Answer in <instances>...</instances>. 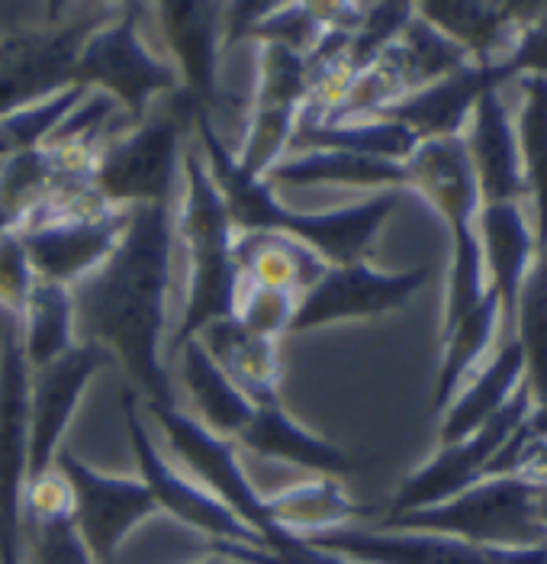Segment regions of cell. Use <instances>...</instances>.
<instances>
[{
	"label": "cell",
	"mask_w": 547,
	"mask_h": 564,
	"mask_svg": "<svg viewBox=\"0 0 547 564\" xmlns=\"http://www.w3.org/2000/svg\"><path fill=\"white\" fill-rule=\"evenodd\" d=\"M36 281L40 278L30 264L20 232H0V310L7 319H20Z\"/></svg>",
	"instance_id": "60d3db41"
},
{
	"label": "cell",
	"mask_w": 547,
	"mask_h": 564,
	"mask_svg": "<svg viewBox=\"0 0 547 564\" xmlns=\"http://www.w3.org/2000/svg\"><path fill=\"white\" fill-rule=\"evenodd\" d=\"M490 87H505V78L500 75L496 65H463L458 72L431 82L422 90L406 94L403 100L390 104L380 120H393L400 127L413 132L419 142L428 139H455L463 135L470 127L473 107L477 100L490 90Z\"/></svg>",
	"instance_id": "44dd1931"
},
{
	"label": "cell",
	"mask_w": 547,
	"mask_h": 564,
	"mask_svg": "<svg viewBox=\"0 0 547 564\" xmlns=\"http://www.w3.org/2000/svg\"><path fill=\"white\" fill-rule=\"evenodd\" d=\"M117 365L113 355L97 343H78L68 355L30 371V455L26 480L43 478L55 468L65 433L75 423V413L85 400L90 381Z\"/></svg>",
	"instance_id": "9a60e30c"
},
{
	"label": "cell",
	"mask_w": 547,
	"mask_h": 564,
	"mask_svg": "<svg viewBox=\"0 0 547 564\" xmlns=\"http://www.w3.org/2000/svg\"><path fill=\"white\" fill-rule=\"evenodd\" d=\"M393 72L400 75V82L406 87V94L422 90L431 82L458 72L463 65H470V55L463 52L455 40H448L441 30H435L428 20H422L419 13H413V20L406 23V30L380 52Z\"/></svg>",
	"instance_id": "d590c367"
},
{
	"label": "cell",
	"mask_w": 547,
	"mask_h": 564,
	"mask_svg": "<svg viewBox=\"0 0 547 564\" xmlns=\"http://www.w3.org/2000/svg\"><path fill=\"white\" fill-rule=\"evenodd\" d=\"M132 207H110L94 184L65 187L17 232L40 281L75 288L120 246Z\"/></svg>",
	"instance_id": "5b68a950"
},
{
	"label": "cell",
	"mask_w": 547,
	"mask_h": 564,
	"mask_svg": "<svg viewBox=\"0 0 547 564\" xmlns=\"http://www.w3.org/2000/svg\"><path fill=\"white\" fill-rule=\"evenodd\" d=\"M232 261H236V271H239V284L281 291V294H291L296 301L329 268L299 239H291L284 232H264V229L236 232Z\"/></svg>",
	"instance_id": "4316f807"
},
{
	"label": "cell",
	"mask_w": 547,
	"mask_h": 564,
	"mask_svg": "<svg viewBox=\"0 0 547 564\" xmlns=\"http://www.w3.org/2000/svg\"><path fill=\"white\" fill-rule=\"evenodd\" d=\"M187 123H194V113L177 100V113L145 117L139 127L110 135L90 174L100 200L110 207H174L180 197Z\"/></svg>",
	"instance_id": "ba28073f"
},
{
	"label": "cell",
	"mask_w": 547,
	"mask_h": 564,
	"mask_svg": "<svg viewBox=\"0 0 547 564\" xmlns=\"http://www.w3.org/2000/svg\"><path fill=\"white\" fill-rule=\"evenodd\" d=\"M100 23H107V10L0 36V117L72 87L75 58Z\"/></svg>",
	"instance_id": "4fadbf2b"
},
{
	"label": "cell",
	"mask_w": 547,
	"mask_h": 564,
	"mask_svg": "<svg viewBox=\"0 0 547 564\" xmlns=\"http://www.w3.org/2000/svg\"><path fill=\"white\" fill-rule=\"evenodd\" d=\"M515 135L528 187V210L535 223V246L547 249V82L515 78Z\"/></svg>",
	"instance_id": "1f68e13d"
},
{
	"label": "cell",
	"mask_w": 547,
	"mask_h": 564,
	"mask_svg": "<svg viewBox=\"0 0 547 564\" xmlns=\"http://www.w3.org/2000/svg\"><path fill=\"white\" fill-rule=\"evenodd\" d=\"M413 13H416V3H364L361 23L351 33V48H348L351 65L358 72L368 68L380 52L406 30Z\"/></svg>",
	"instance_id": "ab89813d"
},
{
	"label": "cell",
	"mask_w": 547,
	"mask_h": 564,
	"mask_svg": "<svg viewBox=\"0 0 547 564\" xmlns=\"http://www.w3.org/2000/svg\"><path fill=\"white\" fill-rule=\"evenodd\" d=\"M174 361L180 365V381H184L190 403L197 406V420L210 433L236 442V435L245 430V423L254 413L249 397L222 375V368L212 361L200 339L184 343Z\"/></svg>",
	"instance_id": "4dcf8cb0"
},
{
	"label": "cell",
	"mask_w": 547,
	"mask_h": 564,
	"mask_svg": "<svg viewBox=\"0 0 547 564\" xmlns=\"http://www.w3.org/2000/svg\"><path fill=\"white\" fill-rule=\"evenodd\" d=\"M296 313V297L281 294V291H267V288H252V284H239L236 306H232V319L249 329L252 336L281 343L291 333Z\"/></svg>",
	"instance_id": "f35d334b"
},
{
	"label": "cell",
	"mask_w": 547,
	"mask_h": 564,
	"mask_svg": "<svg viewBox=\"0 0 547 564\" xmlns=\"http://www.w3.org/2000/svg\"><path fill=\"white\" fill-rule=\"evenodd\" d=\"M254 72L258 78L245 139L232 152L252 177H267L291 155L299 113L309 104L313 75L303 52L277 43H258Z\"/></svg>",
	"instance_id": "9c48e42d"
},
{
	"label": "cell",
	"mask_w": 547,
	"mask_h": 564,
	"mask_svg": "<svg viewBox=\"0 0 547 564\" xmlns=\"http://www.w3.org/2000/svg\"><path fill=\"white\" fill-rule=\"evenodd\" d=\"M525 381V355L515 339L496 346V355L463 384L448 403L441 420V445H455L473 430H480L490 416H496L505 400Z\"/></svg>",
	"instance_id": "f546056e"
},
{
	"label": "cell",
	"mask_w": 547,
	"mask_h": 564,
	"mask_svg": "<svg viewBox=\"0 0 547 564\" xmlns=\"http://www.w3.org/2000/svg\"><path fill=\"white\" fill-rule=\"evenodd\" d=\"M480 246L486 288L500 297V343H505L515 339L518 291L538 256L532 210L525 204H480Z\"/></svg>",
	"instance_id": "7402d4cb"
},
{
	"label": "cell",
	"mask_w": 547,
	"mask_h": 564,
	"mask_svg": "<svg viewBox=\"0 0 547 564\" xmlns=\"http://www.w3.org/2000/svg\"><path fill=\"white\" fill-rule=\"evenodd\" d=\"M123 416H127L129 445H132V455L139 465V480L155 497L158 513H168L177 522H184L187 529L207 535L210 542H236V545L264 549V542L254 529H249L226 503H219L197 480L177 471L162 455L155 435L149 433L145 416L139 410V393L129 384L123 388Z\"/></svg>",
	"instance_id": "8fae6325"
},
{
	"label": "cell",
	"mask_w": 547,
	"mask_h": 564,
	"mask_svg": "<svg viewBox=\"0 0 547 564\" xmlns=\"http://www.w3.org/2000/svg\"><path fill=\"white\" fill-rule=\"evenodd\" d=\"M419 139L406 127L393 120H354V123H306L299 120L291 149H338V152H354V155H371L386 162H406L416 152Z\"/></svg>",
	"instance_id": "e575fe53"
},
{
	"label": "cell",
	"mask_w": 547,
	"mask_h": 564,
	"mask_svg": "<svg viewBox=\"0 0 547 564\" xmlns=\"http://www.w3.org/2000/svg\"><path fill=\"white\" fill-rule=\"evenodd\" d=\"M158 17L162 40L171 52V68L177 72V100L190 113H216L222 107L219 90V55L226 30V3L200 0H165L152 7Z\"/></svg>",
	"instance_id": "ac0fdd59"
},
{
	"label": "cell",
	"mask_w": 547,
	"mask_h": 564,
	"mask_svg": "<svg viewBox=\"0 0 547 564\" xmlns=\"http://www.w3.org/2000/svg\"><path fill=\"white\" fill-rule=\"evenodd\" d=\"M236 445H239V452L287 462V465L306 468L319 478L341 480L354 471V462L338 445L296 423L287 413L284 400L267 403V406H254L252 420L245 423L242 433L236 435Z\"/></svg>",
	"instance_id": "d4e9b609"
},
{
	"label": "cell",
	"mask_w": 547,
	"mask_h": 564,
	"mask_svg": "<svg viewBox=\"0 0 547 564\" xmlns=\"http://www.w3.org/2000/svg\"><path fill=\"white\" fill-rule=\"evenodd\" d=\"M190 127L197 130V145L204 152L207 172L236 232H284L309 246L326 264H354L368 261L383 223L400 207L403 191H378L358 204L336 210H294L277 197V191L264 177H252L236 162V152L216 132L210 113H194Z\"/></svg>",
	"instance_id": "7a4b0ae2"
},
{
	"label": "cell",
	"mask_w": 547,
	"mask_h": 564,
	"mask_svg": "<svg viewBox=\"0 0 547 564\" xmlns=\"http://www.w3.org/2000/svg\"><path fill=\"white\" fill-rule=\"evenodd\" d=\"M309 549L361 564H496L490 549L451 535L406 532V529H354L341 525L299 539Z\"/></svg>",
	"instance_id": "d6986e66"
},
{
	"label": "cell",
	"mask_w": 547,
	"mask_h": 564,
	"mask_svg": "<svg viewBox=\"0 0 547 564\" xmlns=\"http://www.w3.org/2000/svg\"><path fill=\"white\" fill-rule=\"evenodd\" d=\"M222 375L249 397L252 406L281 403V351L277 343L252 336L232 316L210 323L200 336Z\"/></svg>",
	"instance_id": "83f0119b"
},
{
	"label": "cell",
	"mask_w": 547,
	"mask_h": 564,
	"mask_svg": "<svg viewBox=\"0 0 547 564\" xmlns=\"http://www.w3.org/2000/svg\"><path fill=\"white\" fill-rule=\"evenodd\" d=\"M142 13H149V3H123L117 20L87 36L72 72V85L97 90L120 107L127 130L149 117L155 97L180 90L168 58H158L142 36Z\"/></svg>",
	"instance_id": "8992f818"
},
{
	"label": "cell",
	"mask_w": 547,
	"mask_h": 564,
	"mask_svg": "<svg viewBox=\"0 0 547 564\" xmlns=\"http://www.w3.org/2000/svg\"><path fill=\"white\" fill-rule=\"evenodd\" d=\"M500 319H503L500 297L486 288L483 301L470 313H463L451 329L441 333V371H438V391H435L438 413L448 410V403L477 375L480 358L500 343Z\"/></svg>",
	"instance_id": "d6a6232c"
},
{
	"label": "cell",
	"mask_w": 547,
	"mask_h": 564,
	"mask_svg": "<svg viewBox=\"0 0 547 564\" xmlns=\"http://www.w3.org/2000/svg\"><path fill=\"white\" fill-rule=\"evenodd\" d=\"M361 513H364V507H358L348 497L341 480L319 478V475L264 497V517L274 532L271 552H277V555L287 552L296 539L341 529L351 520H358Z\"/></svg>",
	"instance_id": "484cf974"
},
{
	"label": "cell",
	"mask_w": 547,
	"mask_h": 564,
	"mask_svg": "<svg viewBox=\"0 0 547 564\" xmlns=\"http://www.w3.org/2000/svg\"><path fill=\"white\" fill-rule=\"evenodd\" d=\"M55 468L72 487L75 525L85 539L90 558L97 564H117V552L129 532L158 513L155 497L139 478L103 475L65 445L55 458Z\"/></svg>",
	"instance_id": "5bb4252c"
},
{
	"label": "cell",
	"mask_w": 547,
	"mask_h": 564,
	"mask_svg": "<svg viewBox=\"0 0 547 564\" xmlns=\"http://www.w3.org/2000/svg\"><path fill=\"white\" fill-rule=\"evenodd\" d=\"M535 487L538 484L522 475L483 478L438 507L413 510L403 517H383L374 529L435 532L480 549L545 545L547 529L535 510Z\"/></svg>",
	"instance_id": "52a82bcc"
},
{
	"label": "cell",
	"mask_w": 547,
	"mask_h": 564,
	"mask_svg": "<svg viewBox=\"0 0 547 564\" xmlns=\"http://www.w3.org/2000/svg\"><path fill=\"white\" fill-rule=\"evenodd\" d=\"M496 68L505 78V85L515 82V78H545L547 82V7L535 23H528L518 33L512 52L505 55V62L496 65Z\"/></svg>",
	"instance_id": "b9f144b4"
},
{
	"label": "cell",
	"mask_w": 547,
	"mask_h": 564,
	"mask_svg": "<svg viewBox=\"0 0 547 564\" xmlns=\"http://www.w3.org/2000/svg\"><path fill=\"white\" fill-rule=\"evenodd\" d=\"M26 368L36 371L48 361L68 355L78 346V316H75V291L65 284L36 281L26 310L17 319Z\"/></svg>",
	"instance_id": "836d02e7"
},
{
	"label": "cell",
	"mask_w": 547,
	"mask_h": 564,
	"mask_svg": "<svg viewBox=\"0 0 547 564\" xmlns=\"http://www.w3.org/2000/svg\"><path fill=\"white\" fill-rule=\"evenodd\" d=\"M152 420L165 435L174 458L184 465V475L197 480L219 503H226L249 529H254L264 549H274V532L264 517V494L252 484L242 468L239 445L232 438L210 433L197 416L180 410V403H158L149 406Z\"/></svg>",
	"instance_id": "30bf717a"
},
{
	"label": "cell",
	"mask_w": 547,
	"mask_h": 564,
	"mask_svg": "<svg viewBox=\"0 0 547 564\" xmlns=\"http://www.w3.org/2000/svg\"><path fill=\"white\" fill-rule=\"evenodd\" d=\"M515 343L525 355V381L535 403H547V249L525 271L515 310Z\"/></svg>",
	"instance_id": "8d00e7d4"
},
{
	"label": "cell",
	"mask_w": 547,
	"mask_h": 564,
	"mask_svg": "<svg viewBox=\"0 0 547 564\" xmlns=\"http://www.w3.org/2000/svg\"><path fill=\"white\" fill-rule=\"evenodd\" d=\"M403 165H406V191H416L419 197H425L451 229L455 252L448 271V304H445V329H451L486 294V268L480 246V191L470 165V152L463 135L428 139L416 145V152Z\"/></svg>",
	"instance_id": "277c9868"
},
{
	"label": "cell",
	"mask_w": 547,
	"mask_h": 564,
	"mask_svg": "<svg viewBox=\"0 0 547 564\" xmlns=\"http://www.w3.org/2000/svg\"><path fill=\"white\" fill-rule=\"evenodd\" d=\"M0 564H23V555H3Z\"/></svg>",
	"instance_id": "bcb514c9"
},
{
	"label": "cell",
	"mask_w": 547,
	"mask_h": 564,
	"mask_svg": "<svg viewBox=\"0 0 547 564\" xmlns=\"http://www.w3.org/2000/svg\"><path fill=\"white\" fill-rule=\"evenodd\" d=\"M90 90L72 85L58 90L55 97H45L40 104L20 107L7 117H0V162L43 149L45 142L62 130V123L85 104Z\"/></svg>",
	"instance_id": "74e56055"
},
{
	"label": "cell",
	"mask_w": 547,
	"mask_h": 564,
	"mask_svg": "<svg viewBox=\"0 0 547 564\" xmlns=\"http://www.w3.org/2000/svg\"><path fill=\"white\" fill-rule=\"evenodd\" d=\"M535 510H538V520L547 529V480L535 487Z\"/></svg>",
	"instance_id": "ee69618b"
},
{
	"label": "cell",
	"mask_w": 547,
	"mask_h": 564,
	"mask_svg": "<svg viewBox=\"0 0 547 564\" xmlns=\"http://www.w3.org/2000/svg\"><path fill=\"white\" fill-rule=\"evenodd\" d=\"M274 191L277 187H319V184H338V187H368V191H403L406 187V165L338 152V149H306L287 155L274 172L264 177Z\"/></svg>",
	"instance_id": "f1b7e54d"
},
{
	"label": "cell",
	"mask_w": 547,
	"mask_h": 564,
	"mask_svg": "<svg viewBox=\"0 0 547 564\" xmlns=\"http://www.w3.org/2000/svg\"><path fill=\"white\" fill-rule=\"evenodd\" d=\"M463 142L470 152L480 204H525L528 207L515 117H512V104L503 97V87H490L477 100Z\"/></svg>",
	"instance_id": "ffe728a7"
},
{
	"label": "cell",
	"mask_w": 547,
	"mask_h": 564,
	"mask_svg": "<svg viewBox=\"0 0 547 564\" xmlns=\"http://www.w3.org/2000/svg\"><path fill=\"white\" fill-rule=\"evenodd\" d=\"M174 249V207H132L113 256L72 288L78 339L107 348L145 406L177 403L165 361Z\"/></svg>",
	"instance_id": "6da1fadb"
},
{
	"label": "cell",
	"mask_w": 547,
	"mask_h": 564,
	"mask_svg": "<svg viewBox=\"0 0 547 564\" xmlns=\"http://www.w3.org/2000/svg\"><path fill=\"white\" fill-rule=\"evenodd\" d=\"M197 564H245V562H236V558H226V555H212V552H210V558H204V562H197Z\"/></svg>",
	"instance_id": "f6af8a7d"
},
{
	"label": "cell",
	"mask_w": 547,
	"mask_h": 564,
	"mask_svg": "<svg viewBox=\"0 0 547 564\" xmlns=\"http://www.w3.org/2000/svg\"><path fill=\"white\" fill-rule=\"evenodd\" d=\"M547 3H416V13L461 45L477 65H503L518 33L545 13Z\"/></svg>",
	"instance_id": "603a6c76"
},
{
	"label": "cell",
	"mask_w": 547,
	"mask_h": 564,
	"mask_svg": "<svg viewBox=\"0 0 547 564\" xmlns=\"http://www.w3.org/2000/svg\"><path fill=\"white\" fill-rule=\"evenodd\" d=\"M232 239L236 229L207 172L204 152L200 145H187L180 165V197L174 204V242L187 256V297L177 326L168 333L165 361H174L180 346L197 339L210 323L232 316L239 294Z\"/></svg>",
	"instance_id": "3957f363"
},
{
	"label": "cell",
	"mask_w": 547,
	"mask_h": 564,
	"mask_svg": "<svg viewBox=\"0 0 547 564\" xmlns=\"http://www.w3.org/2000/svg\"><path fill=\"white\" fill-rule=\"evenodd\" d=\"M532 406H535L532 388L528 381H522L496 416H490L480 430H473L461 442L441 445L431 462H425L419 471H413L403 480L386 517H403L413 510L438 507L458 497L467 487H473L477 480L486 478L490 462L500 455V448L508 442V435L515 433V426L528 416Z\"/></svg>",
	"instance_id": "7c38bea8"
},
{
	"label": "cell",
	"mask_w": 547,
	"mask_h": 564,
	"mask_svg": "<svg viewBox=\"0 0 547 564\" xmlns=\"http://www.w3.org/2000/svg\"><path fill=\"white\" fill-rule=\"evenodd\" d=\"M522 478H528L532 484H545L547 480V438L525 458V465H522V471H518Z\"/></svg>",
	"instance_id": "7bdbcfd3"
},
{
	"label": "cell",
	"mask_w": 547,
	"mask_h": 564,
	"mask_svg": "<svg viewBox=\"0 0 547 564\" xmlns=\"http://www.w3.org/2000/svg\"><path fill=\"white\" fill-rule=\"evenodd\" d=\"M428 271H378L371 261L329 264L326 274L296 301L291 333H309L348 319H374L396 313L425 284Z\"/></svg>",
	"instance_id": "e0dca14e"
},
{
	"label": "cell",
	"mask_w": 547,
	"mask_h": 564,
	"mask_svg": "<svg viewBox=\"0 0 547 564\" xmlns=\"http://www.w3.org/2000/svg\"><path fill=\"white\" fill-rule=\"evenodd\" d=\"M23 564H97L75 525L72 487L58 468L23 487Z\"/></svg>",
	"instance_id": "cb8c5ba5"
},
{
	"label": "cell",
	"mask_w": 547,
	"mask_h": 564,
	"mask_svg": "<svg viewBox=\"0 0 547 564\" xmlns=\"http://www.w3.org/2000/svg\"><path fill=\"white\" fill-rule=\"evenodd\" d=\"M30 455V368L20 326L0 336V558L23 555V487Z\"/></svg>",
	"instance_id": "2e32d148"
}]
</instances>
